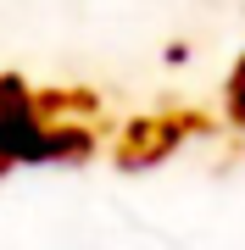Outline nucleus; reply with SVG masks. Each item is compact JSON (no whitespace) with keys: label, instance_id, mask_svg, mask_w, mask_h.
Listing matches in <instances>:
<instances>
[{"label":"nucleus","instance_id":"nucleus-1","mask_svg":"<svg viewBox=\"0 0 245 250\" xmlns=\"http://www.w3.org/2000/svg\"><path fill=\"white\" fill-rule=\"evenodd\" d=\"M228 106H234V117H245V62L234 67V83H228Z\"/></svg>","mask_w":245,"mask_h":250}]
</instances>
